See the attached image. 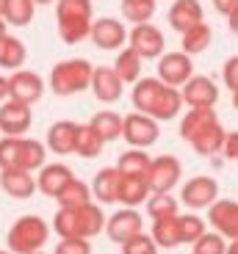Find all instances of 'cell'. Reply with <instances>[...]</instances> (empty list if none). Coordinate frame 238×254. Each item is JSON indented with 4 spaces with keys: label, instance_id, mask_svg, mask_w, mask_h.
Segmentation results:
<instances>
[{
    "label": "cell",
    "instance_id": "9c48e42d",
    "mask_svg": "<svg viewBox=\"0 0 238 254\" xmlns=\"http://www.w3.org/2000/svg\"><path fill=\"white\" fill-rule=\"evenodd\" d=\"M33 125V111L31 105L17 100L0 102V133L14 135V138H25V133Z\"/></svg>",
    "mask_w": 238,
    "mask_h": 254
},
{
    "label": "cell",
    "instance_id": "1f68e13d",
    "mask_svg": "<svg viewBox=\"0 0 238 254\" xmlns=\"http://www.w3.org/2000/svg\"><path fill=\"white\" fill-rule=\"evenodd\" d=\"M58 207H83V204L94 202V196H91V185H86L83 180L72 177L70 183L61 188V193L56 196Z\"/></svg>",
    "mask_w": 238,
    "mask_h": 254
},
{
    "label": "cell",
    "instance_id": "7dc6e473",
    "mask_svg": "<svg viewBox=\"0 0 238 254\" xmlns=\"http://www.w3.org/2000/svg\"><path fill=\"white\" fill-rule=\"evenodd\" d=\"M6 100H8V77L0 75V102H6Z\"/></svg>",
    "mask_w": 238,
    "mask_h": 254
},
{
    "label": "cell",
    "instance_id": "7c38bea8",
    "mask_svg": "<svg viewBox=\"0 0 238 254\" xmlns=\"http://www.w3.org/2000/svg\"><path fill=\"white\" fill-rule=\"evenodd\" d=\"M105 232H108V238H111L114 243H119V246H122V243L130 241L133 235L144 232L142 213H139L136 207H122V210H116L114 216L105 221Z\"/></svg>",
    "mask_w": 238,
    "mask_h": 254
},
{
    "label": "cell",
    "instance_id": "ab89813d",
    "mask_svg": "<svg viewBox=\"0 0 238 254\" xmlns=\"http://www.w3.org/2000/svg\"><path fill=\"white\" fill-rule=\"evenodd\" d=\"M208 232L205 221H202L197 213H186L180 216V235H183V243H194L197 238H202Z\"/></svg>",
    "mask_w": 238,
    "mask_h": 254
},
{
    "label": "cell",
    "instance_id": "836d02e7",
    "mask_svg": "<svg viewBox=\"0 0 238 254\" xmlns=\"http://www.w3.org/2000/svg\"><path fill=\"white\" fill-rule=\"evenodd\" d=\"M91 127H94L97 133L105 138V144L108 141H116L122 138V125H125V116H119L116 111H97L94 116H91L89 122Z\"/></svg>",
    "mask_w": 238,
    "mask_h": 254
},
{
    "label": "cell",
    "instance_id": "4316f807",
    "mask_svg": "<svg viewBox=\"0 0 238 254\" xmlns=\"http://www.w3.org/2000/svg\"><path fill=\"white\" fill-rule=\"evenodd\" d=\"M150 163H153V158L147 155V149L128 146V152H122L119 160H116V169H119L125 177H147Z\"/></svg>",
    "mask_w": 238,
    "mask_h": 254
},
{
    "label": "cell",
    "instance_id": "d6a6232c",
    "mask_svg": "<svg viewBox=\"0 0 238 254\" xmlns=\"http://www.w3.org/2000/svg\"><path fill=\"white\" fill-rule=\"evenodd\" d=\"M150 183L147 177H125L122 180V190H119V204L122 207H139L150 199Z\"/></svg>",
    "mask_w": 238,
    "mask_h": 254
},
{
    "label": "cell",
    "instance_id": "cb8c5ba5",
    "mask_svg": "<svg viewBox=\"0 0 238 254\" xmlns=\"http://www.w3.org/2000/svg\"><path fill=\"white\" fill-rule=\"evenodd\" d=\"M50 227L58 238H83V216H80V207H58Z\"/></svg>",
    "mask_w": 238,
    "mask_h": 254
},
{
    "label": "cell",
    "instance_id": "7402d4cb",
    "mask_svg": "<svg viewBox=\"0 0 238 254\" xmlns=\"http://www.w3.org/2000/svg\"><path fill=\"white\" fill-rule=\"evenodd\" d=\"M213 122H219V116H216L213 108H191V111H186L183 119H180V138L191 144V141L197 138L205 127H211Z\"/></svg>",
    "mask_w": 238,
    "mask_h": 254
},
{
    "label": "cell",
    "instance_id": "f35d334b",
    "mask_svg": "<svg viewBox=\"0 0 238 254\" xmlns=\"http://www.w3.org/2000/svg\"><path fill=\"white\" fill-rule=\"evenodd\" d=\"M191 254H227V238L219 235L216 229L205 232L202 238L191 243Z\"/></svg>",
    "mask_w": 238,
    "mask_h": 254
},
{
    "label": "cell",
    "instance_id": "f5cc1de1",
    "mask_svg": "<svg viewBox=\"0 0 238 254\" xmlns=\"http://www.w3.org/2000/svg\"><path fill=\"white\" fill-rule=\"evenodd\" d=\"M36 6H50V3H56V0H33Z\"/></svg>",
    "mask_w": 238,
    "mask_h": 254
},
{
    "label": "cell",
    "instance_id": "c3c4849f",
    "mask_svg": "<svg viewBox=\"0 0 238 254\" xmlns=\"http://www.w3.org/2000/svg\"><path fill=\"white\" fill-rule=\"evenodd\" d=\"M227 25H230V31H233V33H236V36H238V8H236V11L230 14V17H227Z\"/></svg>",
    "mask_w": 238,
    "mask_h": 254
},
{
    "label": "cell",
    "instance_id": "f6af8a7d",
    "mask_svg": "<svg viewBox=\"0 0 238 254\" xmlns=\"http://www.w3.org/2000/svg\"><path fill=\"white\" fill-rule=\"evenodd\" d=\"M225 158L227 160H236L238 163V130H233V133H227V138H225Z\"/></svg>",
    "mask_w": 238,
    "mask_h": 254
},
{
    "label": "cell",
    "instance_id": "11a10c76",
    "mask_svg": "<svg viewBox=\"0 0 238 254\" xmlns=\"http://www.w3.org/2000/svg\"><path fill=\"white\" fill-rule=\"evenodd\" d=\"M0 254H11V252H8V249H6V252H3V249H0Z\"/></svg>",
    "mask_w": 238,
    "mask_h": 254
},
{
    "label": "cell",
    "instance_id": "e0dca14e",
    "mask_svg": "<svg viewBox=\"0 0 238 254\" xmlns=\"http://www.w3.org/2000/svg\"><path fill=\"white\" fill-rule=\"evenodd\" d=\"M78 130L80 125L72 119H58L47 127V149L53 155H75V144H78Z\"/></svg>",
    "mask_w": 238,
    "mask_h": 254
},
{
    "label": "cell",
    "instance_id": "ac0fdd59",
    "mask_svg": "<svg viewBox=\"0 0 238 254\" xmlns=\"http://www.w3.org/2000/svg\"><path fill=\"white\" fill-rule=\"evenodd\" d=\"M0 188H3V193H8L11 199H31L39 190L33 172H25V169H19V166L0 169Z\"/></svg>",
    "mask_w": 238,
    "mask_h": 254
},
{
    "label": "cell",
    "instance_id": "7a4b0ae2",
    "mask_svg": "<svg viewBox=\"0 0 238 254\" xmlns=\"http://www.w3.org/2000/svg\"><path fill=\"white\" fill-rule=\"evenodd\" d=\"M91 75H94V64L86 58H67L58 61L50 69L47 77V89L56 97H75L91 86Z\"/></svg>",
    "mask_w": 238,
    "mask_h": 254
},
{
    "label": "cell",
    "instance_id": "f1b7e54d",
    "mask_svg": "<svg viewBox=\"0 0 238 254\" xmlns=\"http://www.w3.org/2000/svg\"><path fill=\"white\" fill-rule=\"evenodd\" d=\"M45 163H47V144H42V141L28 138V135H25L22 144H19L17 166H19V169H25V172H39Z\"/></svg>",
    "mask_w": 238,
    "mask_h": 254
},
{
    "label": "cell",
    "instance_id": "e575fe53",
    "mask_svg": "<svg viewBox=\"0 0 238 254\" xmlns=\"http://www.w3.org/2000/svg\"><path fill=\"white\" fill-rule=\"evenodd\" d=\"M33 14H36V3L33 0H6V6H3V19L14 28L31 25Z\"/></svg>",
    "mask_w": 238,
    "mask_h": 254
},
{
    "label": "cell",
    "instance_id": "52a82bcc",
    "mask_svg": "<svg viewBox=\"0 0 238 254\" xmlns=\"http://www.w3.org/2000/svg\"><path fill=\"white\" fill-rule=\"evenodd\" d=\"M158 77H161L166 86H174V89H183L188 80L194 77V61L188 53L174 50V53H163L158 58Z\"/></svg>",
    "mask_w": 238,
    "mask_h": 254
},
{
    "label": "cell",
    "instance_id": "6da1fadb",
    "mask_svg": "<svg viewBox=\"0 0 238 254\" xmlns=\"http://www.w3.org/2000/svg\"><path fill=\"white\" fill-rule=\"evenodd\" d=\"M94 22L91 0H56V28L64 45H78L89 39Z\"/></svg>",
    "mask_w": 238,
    "mask_h": 254
},
{
    "label": "cell",
    "instance_id": "681fc988",
    "mask_svg": "<svg viewBox=\"0 0 238 254\" xmlns=\"http://www.w3.org/2000/svg\"><path fill=\"white\" fill-rule=\"evenodd\" d=\"M227 254H238V238H233V241L227 243Z\"/></svg>",
    "mask_w": 238,
    "mask_h": 254
},
{
    "label": "cell",
    "instance_id": "74e56055",
    "mask_svg": "<svg viewBox=\"0 0 238 254\" xmlns=\"http://www.w3.org/2000/svg\"><path fill=\"white\" fill-rule=\"evenodd\" d=\"M147 213L150 218H166V216H177V199L172 193H150L147 202Z\"/></svg>",
    "mask_w": 238,
    "mask_h": 254
},
{
    "label": "cell",
    "instance_id": "4fadbf2b",
    "mask_svg": "<svg viewBox=\"0 0 238 254\" xmlns=\"http://www.w3.org/2000/svg\"><path fill=\"white\" fill-rule=\"evenodd\" d=\"M91 94L97 97L105 105H114V102L122 100L125 94V83L122 77L116 75L114 66H94V75H91Z\"/></svg>",
    "mask_w": 238,
    "mask_h": 254
},
{
    "label": "cell",
    "instance_id": "ba28073f",
    "mask_svg": "<svg viewBox=\"0 0 238 254\" xmlns=\"http://www.w3.org/2000/svg\"><path fill=\"white\" fill-rule=\"evenodd\" d=\"M45 89H47V83L31 69H17L8 75V100L36 105L45 97Z\"/></svg>",
    "mask_w": 238,
    "mask_h": 254
},
{
    "label": "cell",
    "instance_id": "9f6ffc18",
    "mask_svg": "<svg viewBox=\"0 0 238 254\" xmlns=\"http://www.w3.org/2000/svg\"><path fill=\"white\" fill-rule=\"evenodd\" d=\"M33 254H47V252H45V249H42V252H33Z\"/></svg>",
    "mask_w": 238,
    "mask_h": 254
},
{
    "label": "cell",
    "instance_id": "f907efd6",
    "mask_svg": "<svg viewBox=\"0 0 238 254\" xmlns=\"http://www.w3.org/2000/svg\"><path fill=\"white\" fill-rule=\"evenodd\" d=\"M6 33H8V22H6L3 17H0V39L6 36Z\"/></svg>",
    "mask_w": 238,
    "mask_h": 254
},
{
    "label": "cell",
    "instance_id": "f546056e",
    "mask_svg": "<svg viewBox=\"0 0 238 254\" xmlns=\"http://www.w3.org/2000/svg\"><path fill=\"white\" fill-rule=\"evenodd\" d=\"M142 64H144V58L139 56L136 50H130L128 45L122 47V50L116 53V61H114V69H116V75L122 77V83L125 86H133L139 77H142Z\"/></svg>",
    "mask_w": 238,
    "mask_h": 254
},
{
    "label": "cell",
    "instance_id": "4dcf8cb0",
    "mask_svg": "<svg viewBox=\"0 0 238 254\" xmlns=\"http://www.w3.org/2000/svg\"><path fill=\"white\" fill-rule=\"evenodd\" d=\"M183 94H180V89H174V86H163V91H161V97H158V102H155V108H153V119H158V122H169V119H174V116L183 111Z\"/></svg>",
    "mask_w": 238,
    "mask_h": 254
},
{
    "label": "cell",
    "instance_id": "8d00e7d4",
    "mask_svg": "<svg viewBox=\"0 0 238 254\" xmlns=\"http://www.w3.org/2000/svg\"><path fill=\"white\" fill-rule=\"evenodd\" d=\"M119 8H122L125 22L142 25V22H150V19H153L155 8H158V0H122Z\"/></svg>",
    "mask_w": 238,
    "mask_h": 254
},
{
    "label": "cell",
    "instance_id": "83f0119b",
    "mask_svg": "<svg viewBox=\"0 0 238 254\" xmlns=\"http://www.w3.org/2000/svg\"><path fill=\"white\" fill-rule=\"evenodd\" d=\"M213 42V31L208 22H197L194 28H188L186 33H180V50L188 53V56H200V53H205L208 47H211Z\"/></svg>",
    "mask_w": 238,
    "mask_h": 254
},
{
    "label": "cell",
    "instance_id": "44dd1931",
    "mask_svg": "<svg viewBox=\"0 0 238 254\" xmlns=\"http://www.w3.org/2000/svg\"><path fill=\"white\" fill-rule=\"evenodd\" d=\"M166 19H169V25H172L177 33H186L188 28H194L197 22H205L202 3L200 0H174Z\"/></svg>",
    "mask_w": 238,
    "mask_h": 254
},
{
    "label": "cell",
    "instance_id": "8fae6325",
    "mask_svg": "<svg viewBox=\"0 0 238 254\" xmlns=\"http://www.w3.org/2000/svg\"><path fill=\"white\" fill-rule=\"evenodd\" d=\"M91 45L100 47V50H122L125 42H128V28H125L122 19L116 17H100L91 22Z\"/></svg>",
    "mask_w": 238,
    "mask_h": 254
},
{
    "label": "cell",
    "instance_id": "6f0895ef",
    "mask_svg": "<svg viewBox=\"0 0 238 254\" xmlns=\"http://www.w3.org/2000/svg\"><path fill=\"white\" fill-rule=\"evenodd\" d=\"M0 138H3V133H0Z\"/></svg>",
    "mask_w": 238,
    "mask_h": 254
},
{
    "label": "cell",
    "instance_id": "5bb4252c",
    "mask_svg": "<svg viewBox=\"0 0 238 254\" xmlns=\"http://www.w3.org/2000/svg\"><path fill=\"white\" fill-rule=\"evenodd\" d=\"M180 94L188 108H213L219 102V89L208 75H194L180 89Z\"/></svg>",
    "mask_w": 238,
    "mask_h": 254
},
{
    "label": "cell",
    "instance_id": "2e32d148",
    "mask_svg": "<svg viewBox=\"0 0 238 254\" xmlns=\"http://www.w3.org/2000/svg\"><path fill=\"white\" fill-rule=\"evenodd\" d=\"M208 224L219 235H225L227 241L238 238V202H233V199H216L208 207Z\"/></svg>",
    "mask_w": 238,
    "mask_h": 254
},
{
    "label": "cell",
    "instance_id": "3957f363",
    "mask_svg": "<svg viewBox=\"0 0 238 254\" xmlns=\"http://www.w3.org/2000/svg\"><path fill=\"white\" fill-rule=\"evenodd\" d=\"M53 227L45 221L42 216H19L17 221L11 224L6 235V243H8V252L11 254H33V252H42L50 238Z\"/></svg>",
    "mask_w": 238,
    "mask_h": 254
},
{
    "label": "cell",
    "instance_id": "ffe728a7",
    "mask_svg": "<svg viewBox=\"0 0 238 254\" xmlns=\"http://www.w3.org/2000/svg\"><path fill=\"white\" fill-rule=\"evenodd\" d=\"M163 86L166 83L161 80V77H139V80L133 83V89H130V102H133L136 111H142V114H153L155 102H158V97H161Z\"/></svg>",
    "mask_w": 238,
    "mask_h": 254
},
{
    "label": "cell",
    "instance_id": "bcb514c9",
    "mask_svg": "<svg viewBox=\"0 0 238 254\" xmlns=\"http://www.w3.org/2000/svg\"><path fill=\"white\" fill-rule=\"evenodd\" d=\"M213 8H216L222 17H230V14L238 8V0H213Z\"/></svg>",
    "mask_w": 238,
    "mask_h": 254
},
{
    "label": "cell",
    "instance_id": "d6986e66",
    "mask_svg": "<svg viewBox=\"0 0 238 254\" xmlns=\"http://www.w3.org/2000/svg\"><path fill=\"white\" fill-rule=\"evenodd\" d=\"M72 177H75V172H72L67 163H45L36 174V188L42 190L45 196L56 199L58 193H61V188H64Z\"/></svg>",
    "mask_w": 238,
    "mask_h": 254
},
{
    "label": "cell",
    "instance_id": "603a6c76",
    "mask_svg": "<svg viewBox=\"0 0 238 254\" xmlns=\"http://www.w3.org/2000/svg\"><path fill=\"white\" fill-rule=\"evenodd\" d=\"M25 58H28V47L22 39L11 36V33H6L0 39V69L17 72L25 66Z\"/></svg>",
    "mask_w": 238,
    "mask_h": 254
},
{
    "label": "cell",
    "instance_id": "db71d44e",
    "mask_svg": "<svg viewBox=\"0 0 238 254\" xmlns=\"http://www.w3.org/2000/svg\"><path fill=\"white\" fill-rule=\"evenodd\" d=\"M3 6H6V0H0V17H3Z\"/></svg>",
    "mask_w": 238,
    "mask_h": 254
},
{
    "label": "cell",
    "instance_id": "816d5d0a",
    "mask_svg": "<svg viewBox=\"0 0 238 254\" xmlns=\"http://www.w3.org/2000/svg\"><path fill=\"white\" fill-rule=\"evenodd\" d=\"M230 100H233V108H236V111H238V89H236V91H233V97H230Z\"/></svg>",
    "mask_w": 238,
    "mask_h": 254
},
{
    "label": "cell",
    "instance_id": "d590c367",
    "mask_svg": "<svg viewBox=\"0 0 238 254\" xmlns=\"http://www.w3.org/2000/svg\"><path fill=\"white\" fill-rule=\"evenodd\" d=\"M105 146V138L100 133H97L91 125H80V130H78V144H75V155H80V158L91 160L97 158V155L103 152Z\"/></svg>",
    "mask_w": 238,
    "mask_h": 254
},
{
    "label": "cell",
    "instance_id": "60d3db41",
    "mask_svg": "<svg viewBox=\"0 0 238 254\" xmlns=\"http://www.w3.org/2000/svg\"><path fill=\"white\" fill-rule=\"evenodd\" d=\"M119 249H122V254H158V243L153 241V235H144V232L125 241Z\"/></svg>",
    "mask_w": 238,
    "mask_h": 254
},
{
    "label": "cell",
    "instance_id": "ee69618b",
    "mask_svg": "<svg viewBox=\"0 0 238 254\" xmlns=\"http://www.w3.org/2000/svg\"><path fill=\"white\" fill-rule=\"evenodd\" d=\"M222 80H225V86L230 91L238 89V56H230L225 61V66H222Z\"/></svg>",
    "mask_w": 238,
    "mask_h": 254
},
{
    "label": "cell",
    "instance_id": "d4e9b609",
    "mask_svg": "<svg viewBox=\"0 0 238 254\" xmlns=\"http://www.w3.org/2000/svg\"><path fill=\"white\" fill-rule=\"evenodd\" d=\"M153 241L158 243V249H177L183 243L180 235V213L166 218H155L153 221Z\"/></svg>",
    "mask_w": 238,
    "mask_h": 254
},
{
    "label": "cell",
    "instance_id": "277c9868",
    "mask_svg": "<svg viewBox=\"0 0 238 254\" xmlns=\"http://www.w3.org/2000/svg\"><path fill=\"white\" fill-rule=\"evenodd\" d=\"M161 122L153 119V116L142 114V111H133V114L125 116L122 125V138L128 141V146H139V149H147L155 141L161 138Z\"/></svg>",
    "mask_w": 238,
    "mask_h": 254
},
{
    "label": "cell",
    "instance_id": "5b68a950",
    "mask_svg": "<svg viewBox=\"0 0 238 254\" xmlns=\"http://www.w3.org/2000/svg\"><path fill=\"white\" fill-rule=\"evenodd\" d=\"M183 177V163L174 155H158L150 163L147 183L153 193H172V188L180 183Z\"/></svg>",
    "mask_w": 238,
    "mask_h": 254
},
{
    "label": "cell",
    "instance_id": "30bf717a",
    "mask_svg": "<svg viewBox=\"0 0 238 254\" xmlns=\"http://www.w3.org/2000/svg\"><path fill=\"white\" fill-rule=\"evenodd\" d=\"M219 199V183L213 177L197 174L180 188V202L191 210H208L213 202Z\"/></svg>",
    "mask_w": 238,
    "mask_h": 254
},
{
    "label": "cell",
    "instance_id": "7bdbcfd3",
    "mask_svg": "<svg viewBox=\"0 0 238 254\" xmlns=\"http://www.w3.org/2000/svg\"><path fill=\"white\" fill-rule=\"evenodd\" d=\"M53 254H91L89 238H61Z\"/></svg>",
    "mask_w": 238,
    "mask_h": 254
},
{
    "label": "cell",
    "instance_id": "9a60e30c",
    "mask_svg": "<svg viewBox=\"0 0 238 254\" xmlns=\"http://www.w3.org/2000/svg\"><path fill=\"white\" fill-rule=\"evenodd\" d=\"M122 180L125 174L116 166H105L94 174L91 183V196L97 204H119V190H122Z\"/></svg>",
    "mask_w": 238,
    "mask_h": 254
},
{
    "label": "cell",
    "instance_id": "b9f144b4",
    "mask_svg": "<svg viewBox=\"0 0 238 254\" xmlns=\"http://www.w3.org/2000/svg\"><path fill=\"white\" fill-rule=\"evenodd\" d=\"M19 144H22V138H14V135H3V138H0V169H11V166H17Z\"/></svg>",
    "mask_w": 238,
    "mask_h": 254
},
{
    "label": "cell",
    "instance_id": "484cf974",
    "mask_svg": "<svg viewBox=\"0 0 238 254\" xmlns=\"http://www.w3.org/2000/svg\"><path fill=\"white\" fill-rule=\"evenodd\" d=\"M225 138H227V130L222 127V122H213L211 127H205V130L191 141V146H194V152L197 155L211 158V155H216V152L225 149Z\"/></svg>",
    "mask_w": 238,
    "mask_h": 254
},
{
    "label": "cell",
    "instance_id": "8992f818",
    "mask_svg": "<svg viewBox=\"0 0 238 254\" xmlns=\"http://www.w3.org/2000/svg\"><path fill=\"white\" fill-rule=\"evenodd\" d=\"M130 50H136L144 61H153V58L163 56V47H166V39H163V31L155 28L153 22H142V25H133L128 33Z\"/></svg>",
    "mask_w": 238,
    "mask_h": 254
}]
</instances>
